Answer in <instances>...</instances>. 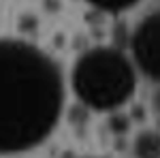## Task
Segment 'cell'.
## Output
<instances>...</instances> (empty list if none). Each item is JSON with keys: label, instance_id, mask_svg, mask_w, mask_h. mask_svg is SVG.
<instances>
[{"label": "cell", "instance_id": "obj_1", "mask_svg": "<svg viewBox=\"0 0 160 158\" xmlns=\"http://www.w3.org/2000/svg\"><path fill=\"white\" fill-rule=\"evenodd\" d=\"M64 100L60 69L41 49L0 41V152L41 143L58 124Z\"/></svg>", "mask_w": 160, "mask_h": 158}, {"label": "cell", "instance_id": "obj_5", "mask_svg": "<svg viewBox=\"0 0 160 158\" xmlns=\"http://www.w3.org/2000/svg\"><path fill=\"white\" fill-rule=\"evenodd\" d=\"M92 2L94 7H98L102 11H109V13H120V11H126L130 7H135L139 0H88Z\"/></svg>", "mask_w": 160, "mask_h": 158}, {"label": "cell", "instance_id": "obj_7", "mask_svg": "<svg viewBox=\"0 0 160 158\" xmlns=\"http://www.w3.org/2000/svg\"><path fill=\"white\" fill-rule=\"evenodd\" d=\"M154 107H156V111L160 113V90L154 94Z\"/></svg>", "mask_w": 160, "mask_h": 158}, {"label": "cell", "instance_id": "obj_4", "mask_svg": "<svg viewBox=\"0 0 160 158\" xmlns=\"http://www.w3.org/2000/svg\"><path fill=\"white\" fill-rule=\"evenodd\" d=\"M135 154L139 156H160V135L158 133H141L135 141Z\"/></svg>", "mask_w": 160, "mask_h": 158}, {"label": "cell", "instance_id": "obj_6", "mask_svg": "<svg viewBox=\"0 0 160 158\" xmlns=\"http://www.w3.org/2000/svg\"><path fill=\"white\" fill-rule=\"evenodd\" d=\"M128 118L126 115H122V113H115V115H111V120H109V126H111V130L113 133H126L128 130Z\"/></svg>", "mask_w": 160, "mask_h": 158}, {"label": "cell", "instance_id": "obj_2", "mask_svg": "<svg viewBox=\"0 0 160 158\" xmlns=\"http://www.w3.org/2000/svg\"><path fill=\"white\" fill-rule=\"evenodd\" d=\"M77 96L94 109H118L135 92V71L118 49L98 47L83 54L73 71Z\"/></svg>", "mask_w": 160, "mask_h": 158}, {"label": "cell", "instance_id": "obj_3", "mask_svg": "<svg viewBox=\"0 0 160 158\" xmlns=\"http://www.w3.org/2000/svg\"><path fill=\"white\" fill-rule=\"evenodd\" d=\"M132 51L139 69L160 81V11L148 15L132 37Z\"/></svg>", "mask_w": 160, "mask_h": 158}]
</instances>
